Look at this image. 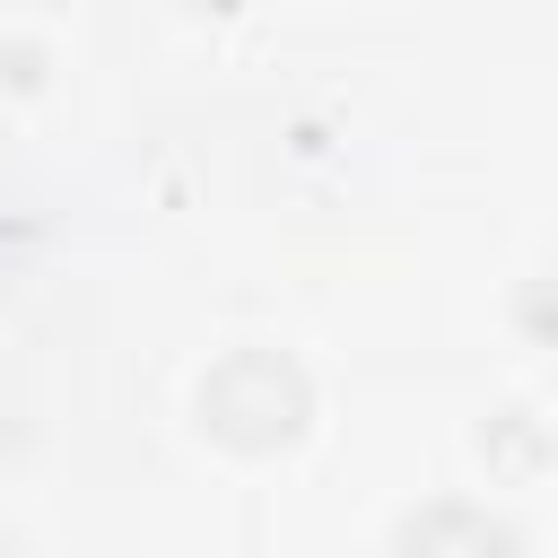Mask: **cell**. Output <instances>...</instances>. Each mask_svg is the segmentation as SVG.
Segmentation results:
<instances>
[{
  "label": "cell",
  "mask_w": 558,
  "mask_h": 558,
  "mask_svg": "<svg viewBox=\"0 0 558 558\" xmlns=\"http://www.w3.org/2000/svg\"><path fill=\"white\" fill-rule=\"evenodd\" d=\"M305 418H314V384L279 349H235L201 375V427L235 453H279L305 436Z\"/></svg>",
  "instance_id": "6da1fadb"
},
{
  "label": "cell",
  "mask_w": 558,
  "mask_h": 558,
  "mask_svg": "<svg viewBox=\"0 0 558 558\" xmlns=\"http://www.w3.org/2000/svg\"><path fill=\"white\" fill-rule=\"evenodd\" d=\"M392 558H514V532L488 506L436 497V506H418V514L392 523Z\"/></svg>",
  "instance_id": "7a4b0ae2"
}]
</instances>
